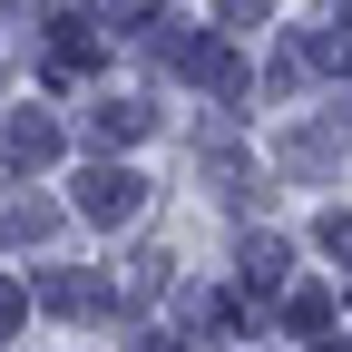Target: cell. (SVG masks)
<instances>
[{
	"mask_svg": "<svg viewBox=\"0 0 352 352\" xmlns=\"http://www.w3.org/2000/svg\"><path fill=\"white\" fill-rule=\"evenodd\" d=\"M78 206H88V215H138V176H127V166H98Z\"/></svg>",
	"mask_w": 352,
	"mask_h": 352,
	"instance_id": "6da1fadb",
	"label": "cell"
},
{
	"mask_svg": "<svg viewBox=\"0 0 352 352\" xmlns=\"http://www.w3.org/2000/svg\"><path fill=\"white\" fill-rule=\"evenodd\" d=\"M10 157H20V166H39V157H59V127L20 108V118H10Z\"/></svg>",
	"mask_w": 352,
	"mask_h": 352,
	"instance_id": "7a4b0ae2",
	"label": "cell"
},
{
	"mask_svg": "<svg viewBox=\"0 0 352 352\" xmlns=\"http://www.w3.org/2000/svg\"><path fill=\"white\" fill-rule=\"evenodd\" d=\"M138 127H147V108H127V98L98 108V138H138Z\"/></svg>",
	"mask_w": 352,
	"mask_h": 352,
	"instance_id": "3957f363",
	"label": "cell"
}]
</instances>
